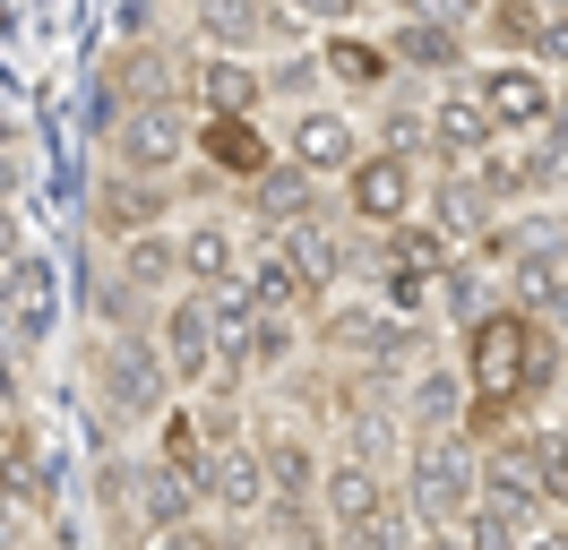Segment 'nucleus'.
<instances>
[{"label":"nucleus","mask_w":568,"mask_h":550,"mask_svg":"<svg viewBox=\"0 0 568 550\" xmlns=\"http://www.w3.org/2000/svg\"><path fill=\"white\" fill-rule=\"evenodd\" d=\"M457 361H465V387H474V412H465V439L483 447L491 430L508 421H534V405L560 387L568 370V344L534 318V309L499 302L491 318H474L457 336Z\"/></svg>","instance_id":"obj_1"},{"label":"nucleus","mask_w":568,"mask_h":550,"mask_svg":"<svg viewBox=\"0 0 568 550\" xmlns=\"http://www.w3.org/2000/svg\"><path fill=\"white\" fill-rule=\"evenodd\" d=\"M87 378H95V405H104L121 430H155V421L173 412V370H164L155 327L95 336V344H87Z\"/></svg>","instance_id":"obj_2"},{"label":"nucleus","mask_w":568,"mask_h":550,"mask_svg":"<svg viewBox=\"0 0 568 550\" xmlns=\"http://www.w3.org/2000/svg\"><path fill=\"white\" fill-rule=\"evenodd\" d=\"M483 499H508L526 516L568 508V456L551 439V421H508V430L483 439Z\"/></svg>","instance_id":"obj_3"},{"label":"nucleus","mask_w":568,"mask_h":550,"mask_svg":"<svg viewBox=\"0 0 568 550\" xmlns=\"http://www.w3.org/2000/svg\"><path fill=\"white\" fill-rule=\"evenodd\" d=\"M396 490H405V508L414 524H465V508L483 499V447L465 439V430H439V439H405V465H396Z\"/></svg>","instance_id":"obj_4"},{"label":"nucleus","mask_w":568,"mask_h":550,"mask_svg":"<svg viewBox=\"0 0 568 550\" xmlns=\"http://www.w3.org/2000/svg\"><path fill=\"white\" fill-rule=\"evenodd\" d=\"M448 258H457V249L439 241L430 215H405V224H388V233H371V275H379V302H388L396 318H423L430 309Z\"/></svg>","instance_id":"obj_5"},{"label":"nucleus","mask_w":568,"mask_h":550,"mask_svg":"<svg viewBox=\"0 0 568 550\" xmlns=\"http://www.w3.org/2000/svg\"><path fill=\"white\" fill-rule=\"evenodd\" d=\"M414 206H423V164H414V155H396V146H371V155L345 172L336 215H345L354 233H388V224H405Z\"/></svg>","instance_id":"obj_6"},{"label":"nucleus","mask_w":568,"mask_h":550,"mask_svg":"<svg viewBox=\"0 0 568 550\" xmlns=\"http://www.w3.org/2000/svg\"><path fill=\"white\" fill-rule=\"evenodd\" d=\"M190 103H130L121 121H112V164L139 172V181H173L190 164Z\"/></svg>","instance_id":"obj_7"},{"label":"nucleus","mask_w":568,"mask_h":550,"mask_svg":"<svg viewBox=\"0 0 568 550\" xmlns=\"http://www.w3.org/2000/svg\"><path fill=\"white\" fill-rule=\"evenodd\" d=\"M199 499H207L215 524H258V516L276 508V481H267V447H258V430H242V439H224L207 456Z\"/></svg>","instance_id":"obj_8"},{"label":"nucleus","mask_w":568,"mask_h":550,"mask_svg":"<svg viewBox=\"0 0 568 550\" xmlns=\"http://www.w3.org/2000/svg\"><path fill=\"white\" fill-rule=\"evenodd\" d=\"M465 86L483 95V112H491L499 138H534L551 112H560V86H551V69H542V61H483Z\"/></svg>","instance_id":"obj_9"},{"label":"nucleus","mask_w":568,"mask_h":550,"mask_svg":"<svg viewBox=\"0 0 568 550\" xmlns=\"http://www.w3.org/2000/svg\"><path fill=\"white\" fill-rule=\"evenodd\" d=\"M190 27H199L207 52H242V61H258V52H284L302 18H293L284 0H190Z\"/></svg>","instance_id":"obj_10"},{"label":"nucleus","mask_w":568,"mask_h":550,"mask_svg":"<svg viewBox=\"0 0 568 550\" xmlns=\"http://www.w3.org/2000/svg\"><path fill=\"white\" fill-rule=\"evenodd\" d=\"M155 344H164V370H173L181 396H199L215 370V302L199 293V284H181V293H164V309H155Z\"/></svg>","instance_id":"obj_11"},{"label":"nucleus","mask_w":568,"mask_h":550,"mask_svg":"<svg viewBox=\"0 0 568 550\" xmlns=\"http://www.w3.org/2000/svg\"><path fill=\"white\" fill-rule=\"evenodd\" d=\"M52 327H61V267L52 258H18L9 267V302H0V344L27 361V353H43L52 344Z\"/></svg>","instance_id":"obj_12"},{"label":"nucleus","mask_w":568,"mask_h":550,"mask_svg":"<svg viewBox=\"0 0 568 550\" xmlns=\"http://www.w3.org/2000/svg\"><path fill=\"white\" fill-rule=\"evenodd\" d=\"M284 155L311 172V181H345V172L371 155L354 130V112H336V103H293V130H284Z\"/></svg>","instance_id":"obj_13"},{"label":"nucleus","mask_w":568,"mask_h":550,"mask_svg":"<svg viewBox=\"0 0 568 550\" xmlns=\"http://www.w3.org/2000/svg\"><path fill=\"white\" fill-rule=\"evenodd\" d=\"M190 155H207L215 181H258L276 164V138L258 130V112H199L190 121Z\"/></svg>","instance_id":"obj_14"},{"label":"nucleus","mask_w":568,"mask_h":550,"mask_svg":"<svg viewBox=\"0 0 568 550\" xmlns=\"http://www.w3.org/2000/svg\"><path fill=\"white\" fill-rule=\"evenodd\" d=\"M242 206H250V224H258V241H284L293 224H311V215H327L320 198V181L293 164V155H276V164L258 172V181H242Z\"/></svg>","instance_id":"obj_15"},{"label":"nucleus","mask_w":568,"mask_h":550,"mask_svg":"<svg viewBox=\"0 0 568 550\" xmlns=\"http://www.w3.org/2000/svg\"><path fill=\"white\" fill-rule=\"evenodd\" d=\"M465 412H474L465 361H457V353H423V361H414V378H405V430L439 439V430H465Z\"/></svg>","instance_id":"obj_16"},{"label":"nucleus","mask_w":568,"mask_h":550,"mask_svg":"<svg viewBox=\"0 0 568 550\" xmlns=\"http://www.w3.org/2000/svg\"><path fill=\"white\" fill-rule=\"evenodd\" d=\"M499 61H568V9L560 0H491L483 9Z\"/></svg>","instance_id":"obj_17"},{"label":"nucleus","mask_w":568,"mask_h":550,"mask_svg":"<svg viewBox=\"0 0 568 550\" xmlns=\"http://www.w3.org/2000/svg\"><path fill=\"white\" fill-rule=\"evenodd\" d=\"M164 206H173V181H139V172L112 164L104 181H95L87 224H95L104 241H130V233H155V224H164Z\"/></svg>","instance_id":"obj_18"},{"label":"nucleus","mask_w":568,"mask_h":550,"mask_svg":"<svg viewBox=\"0 0 568 550\" xmlns=\"http://www.w3.org/2000/svg\"><path fill=\"white\" fill-rule=\"evenodd\" d=\"M284 249L302 258V275L320 284L327 302H336V293H345V275L371 258V249H362V233L345 224V215H336V206H327V215H311V224H293V233H284Z\"/></svg>","instance_id":"obj_19"},{"label":"nucleus","mask_w":568,"mask_h":550,"mask_svg":"<svg viewBox=\"0 0 568 550\" xmlns=\"http://www.w3.org/2000/svg\"><path fill=\"white\" fill-rule=\"evenodd\" d=\"M267 447V481H276V508H320V473H327V447L302 430V421H267L258 430Z\"/></svg>","instance_id":"obj_20"},{"label":"nucleus","mask_w":568,"mask_h":550,"mask_svg":"<svg viewBox=\"0 0 568 550\" xmlns=\"http://www.w3.org/2000/svg\"><path fill=\"white\" fill-rule=\"evenodd\" d=\"M320 78H327V86H345L354 103H371V95H388V86L405 78V69L388 61V43H379V34H354V27H336V34L320 43Z\"/></svg>","instance_id":"obj_21"},{"label":"nucleus","mask_w":568,"mask_h":550,"mask_svg":"<svg viewBox=\"0 0 568 550\" xmlns=\"http://www.w3.org/2000/svg\"><path fill=\"white\" fill-rule=\"evenodd\" d=\"M379 43H388V61L405 78H457V69H474V43L457 27H430V18H396Z\"/></svg>","instance_id":"obj_22"},{"label":"nucleus","mask_w":568,"mask_h":550,"mask_svg":"<svg viewBox=\"0 0 568 550\" xmlns=\"http://www.w3.org/2000/svg\"><path fill=\"white\" fill-rule=\"evenodd\" d=\"M491 146H499V130H491V112H483L474 86H439V95H430V155H439V164L491 155Z\"/></svg>","instance_id":"obj_23"},{"label":"nucleus","mask_w":568,"mask_h":550,"mask_svg":"<svg viewBox=\"0 0 568 550\" xmlns=\"http://www.w3.org/2000/svg\"><path fill=\"white\" fill-rule=\"evenodd\" d=\"M242 275H250V293H258V309H284V318H311V309H327V293L302 275V258L284 249V241H258L242 258Z\"/></svg>","instance_id":"obj_24"},{"label":"nucleus","mask_w":568,"mask_h":550,"mask_svg":"<svg viewBox=\"0 0 568 550\" xmlns=\"http://www.w3.org/2000/svg\"><path fill=\"white\" fill-rule=\"evenodd\" d=\"M190 95H199V112H258L267 103V69L242 61V52H199L190 61Z\"/></svg>","instance_id":"obj_25"},{"label":"nucleus","mask_w":568,"mask_h":550,"mask_svg":"<svg viewBox=\"0 0 568 550\" xmlns=\"http://www.w3.org/2000/svg\"><path fill=\"white\" fill-rule=\"evenodd\" d=\"M112 275L130 284V293H146V302H164V293H181V233H130L112 241Z\"/></svg>","instance_id":"obj_26"},{"label":"nucleus","mask_w":568,"mask_h":550,"mask_svg":"<svg viewBox=\"0 0 568 550\" xmlns=\"http://www.w3.org/2000/svg\"><path fill=\"white\" fill-rule=\"evenodd\" d=\"M430 302L448 309V327H474V318H491L499 302H508V284H499V267L491 258H483V249H457V258H448V275H439V293H430Z\"/></svg>","instance_id":"obj_27"},{"label":"nucleus","mask_w":568,"mask_h":550,"mask_svg":"<svg viewBox=\"0 0 568 550\" xmlns=\"http://www.w3.org/2000/svg\"><path fill=\"white\" fill-rule=\"evenodd\" d=\"M190 516H207L199 481L173 473V465H155V456H139V533L155 542V533H173V524H190Z\"/></svg>","instance_id":"obj_28"},{"label":"nucleus","mask_w":568,"mask_h":550,"mask_svg":"<svg viewBox=\"0 0 568 550\" xmlns=\"http://www.w3.org/2000/svg\"><path fill=\"white\" fill-rule=\"evenodd\" d=\"M224 275H242V241L207 206L199 224H181V284H224Z\"/></svg>","instance_id":"obj_29"},{"label":"nucleus","mask_w":568,"mask_h":550,"mask_svg":"<svg viewBox=\"0 0 568 550\" xmlns=\"http://www.w3.org/2000/svg\"><path fill=\"white\" fill-rule=\"evenodd\" d=\"M155 465H173V473H207V456H215V439H207V421H199V405H173L164 421H155V447H146Z\"/></svg>","instance_id":"obj_30"},{"label":"nucleus","mask_w":568,"mask_h":550,"mask_svg":"<svg viewBox=\"0 0 568 550\" xmlns=\"http://www.w3.org/2000/svg\"><path fill=\"white\" fill-rule=\"evenodd\" d=\"M534 524H542V516L508 508V499H474V508H465V524H457V542H465V550H526Z\"/></svg>","instance_id":"obj_31"},{"label":"nucleus","mask_w":568,"mask_h":550,"mask_svg":"<svg viewBox=\"0 0 568 550\" xmlns=\"http://www.w3.org/2000/svg\"><path fill=\"white\" fill-rule=\"evenodd\" d=\"M258 550H336V524L320 508H267L258 516Z\"/></svg>","instance_id":"obj_32"},{"label":"nucleus","mask_w":568,"mask_h":550,"mask_svg":"<svg viewBox=\"0 0 568 550\" xmlns=\"http://www.w3.org/2000/svg\"><path fill=\"white\" fill-rule=\"evenodd\" d=\"M267 95L320 103V52H311V61H302V52H276V61H267Z\"/></svg>","instance_id":"obj_33"},{"label":"nucleus","mask_w":568,"mask_h":550,"mask_svg":"<svg viewBox=\"0 0 568 550\" xmlns=\"http://www.w3.org/2000/svg\"><path fill=\"white\" fill-rule=\"evenodd\" d=\"M483 9L491 0H396V18H430V27H457V34L483 27Z\"/></svg>","instance_id":"obj_34"},{"label":"nucleus","mask_w":568,"mask_h":550,"mask_svg":"<svg viewBox=\"0 0 568 550\" xmlns=\"http://www.w3.org/2000/svg\"><path fill=\"white\" fill-rule=\"evenodd\" d=\"M146 550H224V524H215V516H190V524H173V533H155Z\"/></svg>","instance_id":"obj_35"},{"label":"nucleus","mask_w":568,"mask_h":550,"mask_svg":"<svg viewBox=\"0 0 568 550\" xmlns=\"http://www.w3.org/2000/svg\"><path fill=\"white\" fill-rule=\"evenodd\" d=\"M284 9H293V18H311V27H327V34L362 18V0H284Z\"/></svg>","instance_id":"obj_36"},{"label":"nucleus","mask_w":568,"mask_h":550,"mask_svg":"<svg viewBox=\"0 0 568 550\" xmlns=\"http://www.w3.org/2000/svg\"><path fill=\"white\" fill-rule=\"evenodd\" d=\"M396 550H465V542H457V524H414Z\"/></svg>","instance_id":"obj_37"},{"label":"nucleus","mask_w":568,"mask_h":550,"mask_svg":"<svg viewBox=\"0 0 568 550\" xmlns=\"http://www.w3.org/2000/svg\"><path fill=\"white\" fill-rule=\"evenodd\" d=\"M526 550H568V524H560V516H542V524L526 533Z\"/></svg>","instance_id":"obj_38"},{"label":"nucleus","mask_w":568,"mask_h":550,"mask_svg":"<svg viewBox=\"0 0 568 550\" xmlns=\"http://www.w3.org/2000/svg\"><path fill=\"white\" fill-rule=\"evenodd\" d=\"M0 258H27V241H18V215H9V198H0Z\"/></svg>","instance_id":"obj_39"},{"label":"nucleus","mask_w":568,"mask_h":550,"mask_svg":"<svg viewBox=\"0 0 568 550\" xmlns=\"http://www.w3.org/2000/svg\"><path fill=\"white\" fill-rule=\"evenodd\" d=\"M534 138H551V146H560V164H568V103H560V112H551V121H542Z\"/></svg>","instance_id":"obj_40"},{"label":"nucleus","mask_w":568,"mask_h":550,"mask_svg":"<svg viewBox=\"0 0 568 550\" xmlns=\"http://www.w3.org/2000/svg\"><path fill=\"white\" fill-rule=\"evenodd\" d=\"M27 542V516H0V550H18Z\"/></svg>","instance_id":"obj_41"},{"label":"nucleus","mask_w":568,"mask_h":550,"mask_svg":"<svg viewBox=\"0 0 568 550\" xmlns=\"http://www.w3.org/2000/svg\"><path fill=\"white\" fill-rule=\"evenodd\" d=\"M224 550H258V533H250V524H224Z\"/></svg>","instance_id":"obj_42"},{"label":"nucleus","mask_w":568,"mask_h":550,"mask_svg":"<svg viewBox=\"0 0 568 550\" xmlns=\"http://www.w3.org/2000/svg\"><path fill=\"white\" fill-rule=\"evenodd\" d=\"M551 439H560V456H568V405H560V412H551Z\"/></svg>","instance_id":"obj_43"},{"label":"nucleus","mask_w":568,"mask_h":550,"mask_svg":"<svg viewBox=\"0 0 568 550\" xmlns=\"http://www.w3.org/2000/svg\"><path fill=\"white\" fill-rule=\"evenodd\" d=\"M560 103H568V61H560Z\"/></svg>","instance_id":"obj_44"},{"label":"nucleus","mask_w":568,"mask_h":550,"mask_svg":"<svg viewBox=\"0 0 568 550\" xmlns=\"http://www.w3.org/2000/svg\"><path fill=\"white\" fill-rule=\"evenodd\" d=\"M0 146H9V130H0Z\"/></svg>","instance_id":"obj_45"},{"label":"nucleus","mask_w":568,"mask_h":550,"mask_svg":"<svg viewBox=\"0 0 568 550\" xmlns=\"http://www.w3.org/2000/svg\"><path fill=\"white\" fill-rule=\"evenodd\" d=\"M560 524H568V508H560Z\"/></svg>","instance_id":"obj_46"},{"label":"nucleus","mask_w":568,"mask_h":550,"mask_svg":"<svg viewBox=\"0 0 568 550\" xmlns=\"http://www.w3.org/2000/svg\"><path fill=\"white\" fill-rule=\"evenodd\" d=\"M139 550H146V542H139Z\"/></svg>","instance_id":"obj_47"}]
</instances>
